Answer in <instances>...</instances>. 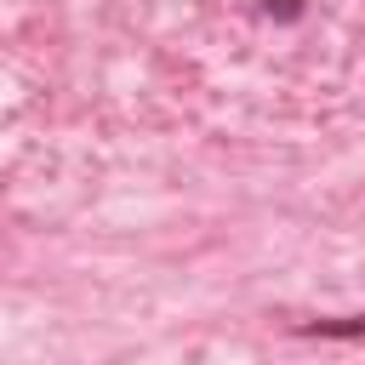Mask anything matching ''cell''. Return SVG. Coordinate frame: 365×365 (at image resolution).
Segmentation results:
<instances>
[{
    "label": "cell",
    "mask_w": 365,
    "mask_h": 365,
    "mask_svg": "<svg viewBox=\"0 0 365 365\" xmlns=\"http://www.w3.org/2000/svg\"><path fill=\"white\" fill-rule=\"evenodd\" d=\"M268 11H274V17H285V23H291V17H297V11H302V0H268Z\"/></svg>",
    "instance_id": "cell-1"
}]
</instances>
